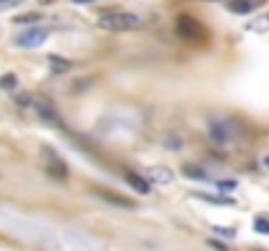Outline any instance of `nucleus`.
Returning a JSON list of instances; mask_svg holds the SVG:
<instances>
[{
  "instance_id": "nucleus-1",
  "label": "nucleus",
  "mask_w": 269,
  "mask_h": 251,
  "mask_svg": "<svg viewBox=\"0 0 269 251\" xmlns=\"http://www.w3.org/2000/svg\"><path fill=\"white\" fill-rule=\"evenodd\" d=\"M16 102H18L24 110H29V113L40 115L42 120H50V123H58V126H60V118H58V113H55L52 102H50L47 97H42V95H18Z\"/></svg>"
},
{
  "instance_id": "nucleus-2",
  "label": "nucleus",
  "mask_w": 269,
  "mask_h": 251,
  "mask_svg": "<svg viewBox=\"0 0 269 251\" xmlns=\"http://www.w3.org/2000/svg\"><path fill=\"white\" fill-rule=\"evenodd\" d=\"M99 26L107 32H128V29H138L141 26V18L126 11H110L99 16Z\"/></svg>"
},
{
  "instance_id": "nucleus-3",
  "label": "nucleus",
  "mask_w": 269,
  "mask_h": 251,
  "mask_svg": "<svg viewBox=\"0 0 269 251\" xmlns=\"http://www.w3.org/2000/svg\"><path fill=\"white\" fill-rule=\"evenodd\" d=\"M42 157H45V170H47L52 178H58V181H66V178H68V167H66V162H63L52 150H42Z\"/></svg>"
},
{
  "instance_id": "nucleus-4",
  "label": "nucleus",
  "mask_w": 269,
  "mask_h": 251,
  "mask_svg": "<svg viewBox=\"0 0 269 251\" xmlns=\"http://www.w3.org/2000/svg\"><path fill=\"white\" fill-rule=\"evenodd\" d=\"M178 34L185 37L188 42H199V40H204L201 24L196 21V18H191V16H180V18H178Z\"/></svg>"
},
{
  "instance_id": "nucleus-5",
  "label": "nucleus",
  "mask_w": 269,
  "mask_h": 251,
  "mask_svg": "<svg viewBox=\"0 0 269 251\" xmlns=\"http://www.w3.org/2000/svg\"><path fill=\"white\" fill-rule=\"evenodd\" d=\"M47 40V29H42V26H34V29H26L24 34L16 37V42L21 45V48H37V45H42Z\"/></svg>"
},
{
  "instance_id": "nucleus-6",
  "label": "nucleus",
  "mask_w": 269,
  "mask_h": 251,
  "mask_svg": "<svg viewBox=\"0 0 269 251\" xmlns=\"http://www.w3.org/2000/svg\"><path fill=\"white\" fill-rule=\"evenodd\" d=\"M267 0H227V11L233 13H251L256 8H262Z\"/></svg>"
},
{
  "instance_id": "nucleus-7",
  "label": "nucleus",
  "mask_w": 269,
  "mask_h": 251,
  "mask_svg": "<svg viewBox=\"0 0 269 251\" xmlns=\"http://www.w3.org/2000/svg\"><path fill=\"white\" fill-rule=\"evenodd\" d=\"M94 191H97V197H99V199H105V201H110V204H115V207H120V209H134V207H136L131 199H123V197H118V194H107V191H102V189H94Z\"/></svg>"
},
{
  "instance_id": "nucleus-8",
  "label": "nucleus",
  "mask_w": 269,
  "mask_h": 251,
  "mask_svg": "<svg viewBox=\"0 0 269 251\" xmlns=\"http://www.w3.org/2000/svg\"><path fill=\"white\" fill-rule=\"evenodd\" d=\"M126 183H128V186H134L138 194H149V191H152V183L146 181V178H141L138 173H131V170L126 173Z\"/></svg>"
},
{
  "instance_id": "nucleus-9",
  "label": "nucleus",
  "mask_w": 269,
  "mask_h": 251,
  "mask_svg": "<svg viewBox=\"0 0 269 251\" xmlns=\"http://www.w3.org/2000/svg\"><path fill=\"white\" fill-rule=\"evenodd\" d=\"M149 178H152V183H170L173 181V173L168 170V167H152Z\"/></svg>"
},
{
  "instance_id": "nucleus-10",
  "label": "nucleus",
  "mask_w": 269,
  "mask_h": 251,
  "mask_svg": "<svg viewBox=\"0 0 269 251\" xmlns=\"http://www.w3.org/2000/svg\"><path fill=\"white\" fill-rule=\"evenodd\" d=\"M209 134H212V139H217L220 144H225V142H227V131H225V123H212V126H209Z\"/></svg>"
},
{
  "instance_id": "nucleus-11",
  "label": "nucleus",
  "mask_w": 269,
  "mask_h": 251,
  "mask_svg": "<svg viewBox=\"0 0 269 251\" xmlns=\"http://www.w3.org/2000/svg\"><path fill=\"white\" fill-rule=\"evenodd\" d=\"M183 175H188V178H196V181L207 178V173H204L199 165H185V167H183Z\"/></svg>"
},
{
  "instance_id": "nucleus-12",
  "label": "nucleus",
  "mask_w": 269,
  "mask_h": 251,
  "mask_svg": "<svg viewBox=\"0 0 269 251\" xmlns=\"http://www.w3.org/2000/svg\"><path fill=\"white\" fill-rule=\"evenodd\" d=\"M50 63H52V71H55V73L71 71V60H63V58H58V55H52V58H50Z\"/></svg>"
},
{
  "instance_id": "nucleus-13",
  "label": "nucleus",
  "mask_w": 269,
  "mask_h": 251,
  "mask_svg": "<svg viewBox=\"0 0 269 251\" xmlns=\"http://www.w3.org/2000/svg\"><path fill=\"white\" fill-rule=\"evenodd\" d=\"M248 29H251V32H267V29H269V13L262 16L256 24H248Z\"/></svg>"
},
{
  "instance_id": "nucleus-14",
  "label": "nucleus",
  "mask_w": 269,
  "mask_h": 251,
  "mask_svg": "<svg viewBox=\"0 0 269 251\" xmlns=\"http://www.w3.org/2000/svg\"><path fill=\"white\" fill-rule=\"evenodd\" d=\"M13 87H16V76H13V73H8V76L0 79V89H13Z\"/></svg>"
},
{
  "instance_id": "nucleus-15",
  "label": "nucleus",
  "mask_w": 269,
  "mask_h": 251,
  "mask_svg": "<svg viewBox=\"0 0 269 251\" xmlns=\"http://www.w3.org/2000/svg\"><path fill=\"white\" fill-rule=\"evenodd\" d=\"M254 228L262 230V233H269V220H267V217H256V220H254Z\"/></svg>"
},
{
  "instance_id": "nucleus-16",
  "label": "nucleus",
  "mask_w": 269,
  "mask_h": 251,
  "mask_svg": "<svg viewBox=\"0 0 269 251\" xmlns=\"http://www.w3.org/2000/svg\"><path fill=\"white\" fill-rule=\"evenodd\" d=\"M212 230H215L217 236H222V238H233V236H235L233 228H220V225H217V228H212Z\"/></svg>"
},
{
  "instance_id": "nucleus-17",
  "label": "nucleus",
  "mask_w": 269,
  "mask_h": 251,
  "mask_svg": "<svg viewBox=\"0 0 269 251\" xmlns=\"http://www.w3.org/2000/svg\"><path fill=\"white\" fill-rule=\"evenodd\" d=\"M21 3H24V0H0V11H8V8H16Z\"/></svg>"
},
{
  "instance_id": "nucleus-18",
  "label": "nucleus",
  "mask_w": 269,
  "mask_h": 251,
  "mask_svg": "<svg viewBox=\"0 0 269 251\" xmlns=\"http://www.w3.org/2000/svg\"><path fill=\"white\" fill-rule=\"evenodd\" d=\"M220 189H222V191H233V189H235V183H233V181H222V183H220Z\"/></svg>"
},
{
  "instance_id": "nucleus-19",
  "label": "nucleus",
  "mask_w": 269,
  "mask_h": 251,
  "mask_svg": "<svg viewBox=\"0 0 269 251\" xmlns=\"http://www.w3.org/2000/svg\"><path fill=\"white\" fill-rule=\"evenodd\" d=\"M18 24H32V21H37V16H21V18H16Z\"/></svg>"
},
{
  "instance_id": "nucleus-20",
  "label": "nucleus",
  "mask_w": 269,
  "mask_h": 251,
  "mask_svg": "<svg viewBox=\"0 0 269 251\" xmlns=\"http://www.w3.org/2000/svg\"><path fill=\"white\" fill-rule=\"evenodd\" d=\"M73 3H79V5H87V3H97V0H73Z\"/></svg>"
},
{
  "instance_id": "nucleus-21",
  "label": "nucleus",
  "mask_w": 269,
  "mask_h": 251,
  "mask_svg": "<svg viewBox=\"0 0 269 251\" xmlns=\"http://www.w3.org/2000/svg\"><path fill=\"white\" fill-rule=\"evenodd\" d=\"M264 167H267V170H269V157H264Z\"/></svg>"
}]
</instances>
